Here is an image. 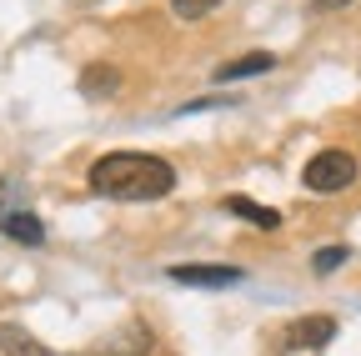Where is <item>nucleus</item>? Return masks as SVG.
<instances>
[{"mask_svg": "<svg viewBox=\"0 0 361 356\" xmlns=\"http://www.w3.org/2000/svg\"><path fill=\"white\" fill-rule=\"evenodd\" d=\"M90 191L111 201H161L176 191V171L146 151H111L90 166Z\"/></svg>", "mask_w": 361, "mask_h": 356, "instance_id": "obj_1", "label": "nucleus"}, {"mask_svg": "<svg viewBox=\"0 0 361 356\" xmlns=\"http://www.w3.org/2000/svg\"><path fill=\"white\" fill-rule=\"evenodd\" d=\"M301 181H306V191H316V196H336V191H346L351 181H356V156L351 151H316L311 161H306V171H301Z\"/></svg>", "mask_w": 361, "mask_h": 356, "instance_id": "obj_2", "label": "nucleus"}, {"mask_svg": "<svg viewBox=\"0 0 361 356\" xmlns=\"http://www.w3.org/2000/svg\"><path fill=\"white\" fill-rule=\"evenodd\" d=\"M166 276L171 281H186V286H236L241 281L236 266H171Z\"/></svg>", "mask_w": 361, "mask_h": 356, "instance_id": "obj_3", "label": "nucleus"}, {"mask_svg": "<svg viewBox=\"0 0 361 356\" xmlns=\"http://www.w3.org/2000/svg\"><path fill=\"white\" fill-rule=\"evenodd\" d=\"M336 336V321L331 317H306V321H291L286 326V346H326Z\"/></svg>", "mask_w": 361, "mask_h": 356, "instance_id": "obj_4", "label": "nucleus"}, {"mask_svg": "<svg viewBox=\"0 0 361 356\" xmlns=\"http://www.w3.org/2000/svg\"><path fill=\"white\" fill-rule=\"evenodd\" d=\"M271 66H276V56H271V51H246V56H236V61L216 66V80H221V85H226V80H246V75L271 70Z\"/></svg>", "mask_w": 361, "mask_h": 356, "instance_id": "obj_5", "label": "nucleus"}, {"mask_svg": "<svg viewBox=\"0 0 361 356\" xmlns=\"http://www.w3.org/2000/svg\"><path fill=\"white\" fill-rule=\"evenodd\" d=\"M116 91H121V70H116V66H85V75H80V96L106 101V96H116Z\"/></svg>", "mask_w": 361, "mask_h": 356, "instance_id": "obj_6", "label": "nucleus"}, {"mask_svg": "<svg viewBox=\"0 0 361 356\" xmlns=\"http://www.w3.org/2000/svg\"><path fill=\"white\" fill-rule=\"evenodd\" d=\"M226 211L241 216V221H251V226H261V231H276L281 226V216L271 211V206H261V201H251V196H226Z\"/></svg>", "mask_w": 361, "mask_h": 356, "instance_id": "obj_7", "label": "nucleus"}, {"mask_svg": "<svg viewBox=\"0 0 361 356\" xmlns=\"http://www.w3.org/2000/svg\"><path fill=\"white\" fill-rule=\"evenodd\" d=\"M0 226H6L11 241H25V246H40V241H45L40 216H30V211H6V216H0Z\"/></svg>", "mask_w": 361, "mask_h": 356, "instance_id": "obj_8", "label": "nucleus"}, {"mask_svg": "<svg viewBox=\"0 0 361 356\" xmlns=\"http://www.w3.org/2000/svg\"><path fill=\"white\" fill-rule=\"evenodd\" d=\"M0 351H6V356H51V351H45L30 331H20V326H0Z\"/></svg>", "mask_w": 361, "mask_h": 356, "instance_id": "obj_9", "label": "nucleus"}, {"mask_svg": "<svg viewBox=\"0 0 361 356\" xmlns=\"http://www.w3.org/2000/svg\"><path fill=\"white\" fill-rule=\"evenodd\" d=\"M221 6V0H171V11L180 16V20H201V16H211Z\"/></svg>", "mask_w": 361, "mask_h": 356, "instance_id": "obj_10", "label": "nucleus"}, {"mask_svg": "<svg viewBox=\"0 0 361 356\" xmlns=\"http://www.w3.org/2000/svg\"><path fill=\"white\" fill-rule=\"evenodd\" d=\"M341 261H346V246H322V251H316V261H311V266H316V271H322V276H331V271H336Z\"/></svg>", "mask_w": 361, "mask_h": 356, "instance_id": "obj_11", "label": "nucleus"}, {"mask_svg": "<svg viewBox=\"0 0 361 356\" xmlns=\"http://www.w3.org/2000/svg\"><path fill=\"white\" fill-rule=\"evenodd\" d=\"M331 6H341V0H331Z\"/></svg>", "mask_w": 361, "mask_h": 356, "instance_id": "obj_12", "label": "nucleus"}]
</instances>
